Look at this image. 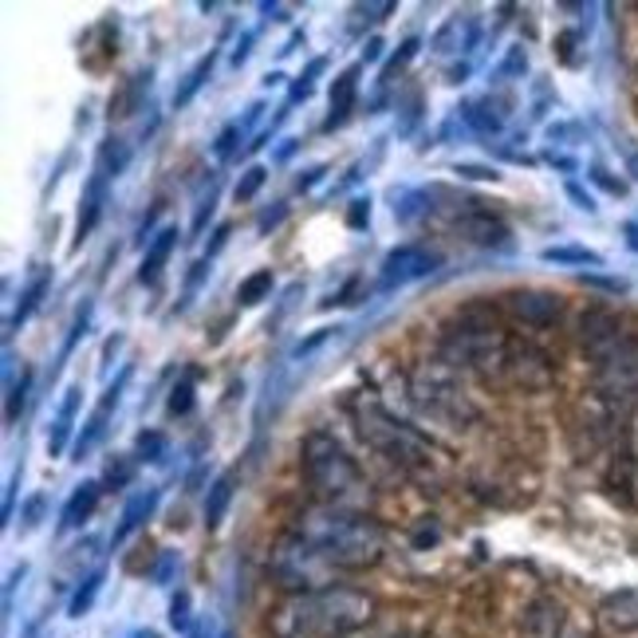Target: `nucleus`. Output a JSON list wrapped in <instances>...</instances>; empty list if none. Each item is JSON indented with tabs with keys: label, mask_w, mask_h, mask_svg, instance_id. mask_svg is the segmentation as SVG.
Instances as JSON below:
<instances>
[{
	"label": "nucleus",
	"mask_w": 638,
	"mask_h": 638,
	"mask_svg": "<svg viewBox=\"0 0 638 638\" xmlns=\"http://www.w3.org/2000/svg\"><path fill=\"white\" fill-rule=\"evenodd\" d=\"M304 477L312 485L315 501L335 504V509L351 501L359 489V469H355L351 453L327 433H312L304 442Z\"/></svg>",
	"instance_id": "nucleus-3"
},
{
	"label": "nucleus",
	"mask_w": 638,
	"mask_h": 638,
	"mask_svg": "<svg viewBox=\"0 0 638 638\" xmlns=\"http://www.w3.org/2000/svg\"><path fill=\"white\" fill-rule=\"evenodd\" d=\"M433 265H438V256L426 253V248H398V253L386 256L383 280H379V285L403 288V285H410V280H418V276L433 272Z\"/></svg>",
	"instance_id": "nucleus-8"
},
{
	"label": "nucleus",
	"mask_w": 638,
	"mask_h": 638,
	"mask_svg": "<svg viewBox=\"0 0 638 638\" xmlns=\"http://www.w3.org/2000/svg\"><path fill=\"white\" fill-rule=\"evenodd\" d=\"M233 492H236V469L221 473V477L209 485V497H206V524H209V529H217V524H221L229 501H233Z\"/></svg>",
	"instance_id": "nucleus-12"
},
{
	"label": "nucleus",
	"mask_w": 638,
	"mask_h": 638,
	"mask_svg": "<svg viewBox=\"0 0 638 638\" xmlns=\"http://www.w3.org/2000/svg\"><path fill=\"white\" fill-rule=\"evenodd\" d=\"M265 295H272V272H253V276L245 280V285H241L236 300H241L245 308H253V304H260Z\"/></svg>",
	"instance_id": "nucleus-17"
},
{
	"label": "nucleus",
	"mask_w": 638,
	"mask_h": 638,
	"mask_svg": "<svg viewBox=\"0 0 638 638\" xmlns=\"http://www.w3.org/2000/svg\"><path fill=\"white\" fill-rule=\"evenodd\" d=\"M260 186H265V170H260V166H253V170H248L245 177H241V182H236V197H241V201H248V197H253V194H256V189H260Z\"/></svg>",
	"instance_id": "nucleus-22"
},
{
	"label": "nucleus",
	"mask_w": 638,
	"mask_h": 638,
	"mask_svg": "<svg viewBox=\"0 0 638 638\" xmlns=\"http://www.w3.org/2000/svg\"><path fill=\"white\" fill-rule=\"evenodd\" d=\"M355 426L363 433V442L371 445L374 453H383L386 462L403 465V469H418V465L430 462V445L403 426L394 414H386L379 403H359L355 406Z\"/></svg>",
	"instance_id": "nucleus-4"
},
{
	"label": "nucleus",
	"mask_w": 638,
	"mask_h": 638,
	"mask_svg": "<svg viewBox=\"0 0 638 638\" xmlns=\"http://www.w3.org/2000/svg\"><path fill=\"white\" fill-rule=\"evenodd\" d=\"M583 347H588V355L600 363L603 355L607 351H615V347L627 339V327H623V320L619 315H611V312H588L583 315Z\"/></svg>",
	"instance_id": "nucleus-6"
},
{
	"label": "nucleus",
	"mask_w": 638,
	"mask_h": 638,
	"mask_svg": "<svg viewBox=\"0 0 638 638\" xmlns=\"http://www.w3.org/2000/svg\"><path fill=\"white\" fill-rule=\"evenodd\" d=\"M457 229L465 236H473V241H482V245H501L504 241V225L497 217L482 213V209H469L465 217H457Z\"/></svg>",
	"instance_id": "nucleus-11"
},
{
	"label": "nucleus",
	"mask_w": 638,
	"mask_h": 638,
	"mask_svg": "<svg viewBox=\"0 0 638 638\" xmlns=\"http://www.w3.org/2000/svg\"><path fill=\"white\" fill-rule=\"evenodd\" d=\"M509 308L512 315H521L524 324L532 327H544V324H556L564 312V304L556 300L552 292H536V288H521V292H509Z\"/></svg>",
	"instance_id": "nucleus-9"
},
{
	"label": "nucleus",
	"mask_w": 638,
	"mask_h": 638,
	"mask_svg": "<svg viewBox=\"0 0 638 638\" xmlns=\"http://www.w3.org/2000/svg\"><path fill=\"white\" fill-rule=\"evenodd\" d=\"M150 504H154V497H138V501L130 504V509H127V521L118 524V541H123V536H127V532L135 529L138 521H142V512H150Z\"/></svg>",
	"instance_id": "nucleus-21"
},
{
	"label": "nucleus",
	"mask_w": 638,
	"mask_h": 638,
	"mask_svg": "<svg viewBox=\"0 0 638 638\" xmlns=\"http://www.w3.org/2000/svg\"><path fill=\"white\" fill-rule=\"evenodd\" d=\"M174 245H177V229H166V233L158 236L154 245H150V253H147V265H142V280H154L158 272H162V265L170 260V253H174Z\"/></svg>",
	"instance_id": "nucleus-14"
},
{
	"label": "nucleus",
	"mask_w": 638,
	"mask_h": 638,
	"mask_svg": "<svg viewBox=\"0 0 638 638\" xmlns=\"http://www.w3.org/2000/svg\"><path fill=\"white\" fill-rule=\"evenodd\" d=\"M98 213H103V177H95L88 186V209L79 213V241L95 229V221H98Z\"/></svg>",
	"instance_id": "nucleus-16"
},
{
	"label": "nucleus",
	"mask_w": 638,
	"mask_h": 638,
	"mask_svg": "<svg viewBox=\"0 0 638 638\" xmlns=\"http://www.w3.org/2000/svg\"><path fill=\"white\" fill-rule=\"evenodd\" d=\"M209 71H213V56L197 59V68L189 71V79H186V83H182V88H177V95H174V103H177V107H182V103H189V98H194V91L201 88V79H206Z\"/></svg>",
	"instance_id": "nucleus-18"
},
{
	"label": "nucleus",
	"mask_w": 638,
	"mask_h": 638,
	"mask_svg": "<svg viewBox=\"0 0 638 638\" xmlns=\"http://www.w3.org/2000/svg\"><path fill=\"white\" fill-rule=\"evenodd\" d=\"M292 532L304 536L308 544H315L332 568L344 571L374 568L386 552V532L379 529V521H371L367 512L335 509V504H320V509L300 512Z\"/></svg>",
	"instance_id": "nucleus-2"
},
{
	"label": "nucleus",
	"mask_w": 638,
	"mask_h": 638,
	"mask_svg": "<svg viewBox=\"0 0 638 638\" xmlns=\"http://www.w3.org/2000/svg\"><path fill=\"white\" fill-rule=\"evenodd\" d=\"M635 76H638V68H635Z\"/></svg>",
	"instance_id": "nucleus-25"
},
{
	"label": "nucleus",
	"mask_w": 638,
	"mask_h": 638,
	"mask_svg": "<svg viewBox=\"0 0 638 638\" xmlns=\"http://www.w3.org/2000/svg\"><path fill=\"white\" fill-rule=\"evenodd\" d=\"M332 564L320 556L315 544H308L304 536L288 532L285 541L276 544L272 556H268V576H272L276 588H285L288 595H304V591L327 588V576H332Z\"/></svg>",
	"instance_id": "nucleus-5"
},
{
	"label": "nucleus",
	"mask_w": 638,
	"mask_h": 638,
	"mask_svg": "<svg viewBox=\"0 0 638 638\" xmlns=\"http://www.w3.org/2000/svg\"><path fill=\"white\" fill-rule=\"evenodd\" d=\"M189 403H194V394H189V386H177L174 398H170V410H189Z\"/></svg>",
	"instance_id": "nucleus-23"
},
{
	"label": "nucleus",
	"mask_w": 638,
	"mask_h": 638,
	"mask_svg": "<svg viewBox=\"0 0 638 638\" xmlns=\"http://www.w3.org/2000/svg\"><path fill=\"white\" fill-rule=\"evenodd\" d=\"M374 619V595L359 588H320L304 591V595H288L280 607L272 611L268 630L276 638H347L355 630H363Z\"/></svg>",
	"instance_id": "nucleus-1"
},
{
	"label": "nucleus",
	"mask_w": 638,
	"mask_h": 638,
	"mask_svg": "<svg viewBox=\"0 0 638 638\" xmlns=\"http://www.w3.org/2000/svg\"><path fill=\"white\" fill-rule=\"evenodd\" d=\"M603 383L611 391H635L638 386V335H627L615 351H607L600 359Z\"/></svg>",
	"instance_id": "nucleus-7"
},
{
	"label": "nucleus",
	"mask_w": 638,
	"mask_h": 638,
	"mask_svg": "<svg viewBox=\"0 0 638 638\" xmlns=\"http://www.w3.org/2000/svg\"><path fill=\"white\" fill-rule=\"evenodd\" d=\"M544 260H568V265H600V253H588V248H544Z\"/></svg>",
	"instance_id": "nucleus-19"
},
{
	"label": "nucleus",
	"mask_w": 638,
	"mask_h": 638,
	"mask_svg": "<svg viewBox=\"0 0 638 638\" xmlns=\"http://www.w3.org/2000/svg\"><path fill=\"white\" fill-rule=\"evenodd\" d=\"M355 88H359V68L344 71V76L335 79V88H332V118H327V127H332V123H344L347 111L355 107Z\"/></svg>",
	"instance_id": "nucleus-13"
},
{
	"label": "nucleus",
	"mask_w": 638,
	"mask_h": 638,
	"mask_svg": "<svg viewBox=\"0 0 638 638\" xmlns=\"http://www.w3.org/2000/svg\"><path fill=\"white\" fill-rule=\"evenodd\" d=\"M600 619L603 627L619 630V635L638 630V591H615V595H607L600 607Z\"/></svg>",
	"instance_id": "nucleus-10"
},
{
	"label": "nucleus",
	"mask_w": 638,
	"mask_h": 638,
	"mask_svg": "<svg viewBox=\"0 0 638 638\" xmlns=\"http://www.w3.org/2000/svg\"><path fill=\"white\" fill-rule=\"evenodd\" d=\"M627 245L638 248V225H627Z\"/></svg>",
	"instance_id": "nucleus-24"
},
{
	"label": "nucleus",
	"mask_w": 638,
	"mask_h": 638,
	"mask_svg": "<svg viewBox=\"0 0 638 638\" xmlns=\"http://www.w3.org/2000/svg\"><path fill=\"white\" fill-rule=\"evenodd\" d=\"M485 107H489V103H469V123L477 130H497L501 127V115H489Z\"/></svg>",
	"instance_id": "nucleus-20"
},
{
	"label": "nucleus",
	"mask_w": 638,
	"mask_h": 638,
	"mask_svg": "<svg viewBox=\"0 0 638 638\" xmlns=\"http://www.w3.org/2000/svg\"><path fill=\"white\" fill-rule=\"evenodd\" d=\"M95 501H98V489L95 485H83V489L71 497L68 512H63V524H83L91 512H95Z\"/></svg>",
	"instance_id": "nucleus-15"
}]
</instances>
